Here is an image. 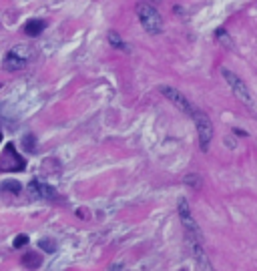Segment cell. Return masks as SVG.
I'll return each instance as SVG.
<instances>
[{
  "instance_id": "cell-1",
  "label": "cell",
  "mask_w": 257,
  "mask_h": 271,
  "mask_svg": "<svg viewBox=\"0 0 257 271\" xmlns=\"http://www.w3.org/2000/svg\"><path fill=\"white\" fill-rule=\"evenodd\" d=\"M135 8H137V16H139L141 26H143L149 34L157 36V34L163 32V18H161V14L155 10V6L149 4V2H145V0H141V2H137Z\"/></svg>"
},
{
  "instance_id": "cell-2",
  "label": "cell",
  "mask_w": 257,
  "mask_h": 271,
  "mask_svg": "<svg viewBox=\"0 0 257 271\" xmlns=\"http://www.w3.org/2000/svg\"><path fill=\"white\" fill-rule=\"evenodd\" d=\"M191 117H193L195 127H197L199 147H201V151H203V153H207V151H209V145H211V141H213V135H215V131H213V123H211L209 115H205L203 111H197V108L191 113Z\"/></svg>"
},
{
  "instance_id": "cell-3",
  "label": "cell",
  "mask_w": 257,
  "mask_h": 271,
  "mask_svg": "<svg viewBox=\"0 0 257 271\" xmlns=\"http://www.w3.org/2000/svg\"><path fill=\"white\" fill-rule=\"evenodd\" d=\"M221 75H223L225 83L229 85V89L233 90V94L249 108V111H253V96H251V90H249V87L245 85V81H241V77H237L233 71H227V69H223Z\"/></svg>"
},
{
  "instance_id": "cell-4",
  "label": "cell",
  "mask_w": 257,
  "mask_h": 271,
  "mask_svg": "<svg viewBox=\"0 0 257 271\" xmlns=\"http://www.w3.org/2000/svg\"><path fill=\"white\" fill-rule=\"evenodd\" d=\"M177 213H179V219H181V223H183V227H185V233L191 235V237H195V239H199V241H203V233H201V229H199V225H197V221H195L193 213H191V207H189L187 199H181V201H179Z\"/></svg>"
},
{
  "instance_id": "cell-5",
  "label": "cell",
  "mask_w": 257,
  "mask_h": 271,
  "mask_svg": "<svg viewBox=\"0 0 257 271\" xmlns=\"http://www.w3.org/2000/svg\"><path fill=\"white\" fill-rule=\"evenodd\" d=\"M26 167V161L14 153V145L8 143L4 147V153L0 155V171H6V173H12V171H22Z\"/></svg>"
},
{
  "instance_id": "cell-6",
  "label": "cell",
  "mask_w": 257,
  "mask_h": 271,
  "mask_svg": "<svg viewBox=\"0 0 257 271\" xmlns=\"http://www.w3.org/2000/svg\"><path fill=\"white\" fill-rule=\"evenodd\" d=\"M159 90H161V94L167 98V100H171L175 106H179L183 113H187V115H191L193 111H195V106L189 102V98L181 92V90H177V89H173V87H167V85H163V87H159Z\"/></svg>"
},
{
  "instance_id": "cell-7",
  "label": "cell",
  "mask_w": 257,
  "mask_h": 271,
  "mask_svg": "<svg viewBox=\"0 0 257 271\" xmlns=\"http://www.w3.org/2000/svg\"><path fill=\"white\" fill-rule=\"evenodd\" d=\"M187 245H189V249H191V257L197 261V265H199L201 269H211V261H209L207 253L203 251V241H199V239L187 235Z\"/></svg>"
},
{
  "instance_id": "cell-8",
  "label": "cell",
  "mask_w": 257,
  "mask_h": 271,
  "mask_svg": "<svg viewBox=\"0 0 257 271\" xmlns=\"http://www.w3.org/2000/svg\"><path fill=\"white\" fill-rule=\"evenodd\" d=\"M28 65V57H24V54H20V50H8L6 57H4V69L6 71H22L24 67Z\"/></svg>"
},
{
  "instance_id": "cell-9",
  "label": "cell",
  "mask_w": 257,
  "mask_h": 271,
  "mask_svg": "<svg viewBox=\"0 0 257 271\" xmlns=\"http://www.w3.org/2000/svg\"><path fill=\"white\" fill-rule=\"evenodd\" d=\"M30 191L34 193V197H40V199H57V191L53 187H50V185H42L38 181L30 183Z\"/></svg>"
},
{
  "instance_id": "cell-10",
  "label": "cell",
  "mask_w": 257,
  "mask_h": 271,
  "mask_svg": "<svg viewBox=\"0 0 257 271\" xmlns=\"http://www.w3.org/2000/svg\"><path fill=\"white\" fill-rule=\"evenodd\" d=\"M42 30H44V20L34 18V20H28V22L24 24V32H26L28 36H38Z\"/></svg>"
},
{
  "instance_id": "cell-11",
  "label": "cell",
  "mask_w": 257,
  "mask_h": 271,
  "mask_svg": "<svg viewBox=\"0 0 257 271\" xmlns=\"http://www.w3.org/2000/svg\"><path fill=\"white\" fill-rule=\"evenodd\" d=\"M109 42H111V46H115V48H119V50L129 52V46L123 42V38H121L117 32H109Z\"/></svg>"
},
{
  "instance_id": "cell-12",
  "label": "cell",
  "mask_w": 257,
  "mask_h": 271,
  "mask_svg": "<svg viewBox=\"0 0 257 271\" xmlns=\"http://www.w3.org/2000/svg\"><path fill=\"white\" fill-rule=\"evenodd\" d=\"M22 263H24L26 267H38V265L42 263V259H40V255H36V253H26V255L22 257Z\"/></svg>"
},
{
  "instance_id": "cell-13",
  "label": "cell",
  "mask_w": 257,
  "mask_h": 271,
  "mask_svg": "<svg viewBox=\"0 0 257 271\" xmlns=\"http://www.w3.org/2000/svg\"><path fill=\"white\" fill-rule=\"evenodd\" d=\"M20 183L18 181H6V183H2V191H10V193H14V195H18L20 193Z\"/></svg>"
},
{
  "instance_id": "cell-14",
  "label": "cell",
  "mask_w": 257,
  "mask_h": 271,
  "mask_svg": "<svg viewBox=\"0 0 257 271\" xmlns=\"http://www.w3.org/2000/svg\"><path fill=\"white\" fill-rule=\"evenodd\" d=\"M38 245H40L42 249H46L48 253H55V249H57V243H55V241H46V239H42Z\"/></svg>"
},
{
  "instance_id": "cell-15",
  "label": "cell",
  "mask_w": 257,
  "mask_h": 271,
  "mask_svg": "<svg viewBox=\"0 0 257 271\" xmlns=\"http://www.w3.org/2000/svg\"><path fill=\"white\" fill-rule=\"evenodd\" d=\"M26 243H28V237H26V235H20V237H16V239H14V247H16V249L24 247Z\"/></svg>"
},
{
  "instance_id": "cell-16",
  "label": "cell",
  "mask_w": 257,
  "mask_h": 271,
  "mask_svg": "<svg viewBox=\"0 0 257 271\" xmlns=\"http://www.w3.org/2000/svg\"><path fill=\"white\" fill-rule=\"evenodd\" d=\"M185 183H195V185L199 187V185H201V179H199L197 175H187V177H185Z\"/></svg>"
},
{
  "instance_id": "cell-17",
  "label": "cell",
  "mask_w": 257,
  "mask_h": 271,
  "mask_svg": "<svg viewBox=\"0 0 257 271\" xmlns=\"http://www.w3.org/2000/svg\"><path fill=\"white\" fill-rule=\"evenodd\" d=\"M149 2H153V4H157V2H161V0H149Z\"/></svg>"
},
{
  "instance_id": "cell-18",
  "label": "cell",
  "mask_w": 257,
  "mask_h": 271,
  "mask_svg": "<svg viewBox=\"0 0 257 271\" xmlns=\"http://www.w3.org/2000/svg\"><path fill=\"white\" fill-rule=\"evenodd\" d=\"M0 139H2V133H0Z\"/></svg>"
}]
</instances>
